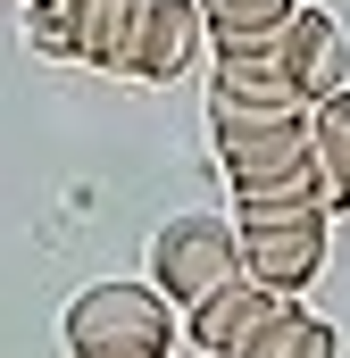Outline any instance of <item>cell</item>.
<instances>
[{
    "mask_svg": "<svg viewBox=\"0 0 350 358\" xmlns=\"http://www.w3.org/2000/svg\"><path fill=\"white\" fill-rule=\"evenodd\" d=\"M275 308H284V292H267V283H251V275H234L225 292H209L200 308H183V342H192L200 358H242L267 325H275Z\"/></svg>",
    "mask_w": 350,
    "mask_h": 358,
    "instance_id": "cell-6",
    "label": "cell"
},
{
    "mask_svg": "<svg viewBox=\"0 0 350 358\" xmlns=\"http://www.w3.org/2000/svg\"><path fill=\"white\" fill-rule=\"evenodd\" d=\"M67 334V358H100V350H150L175 358V334H183V308H175L159 283H84L59 317Z\"/></svg>",
    "mask_w": 350,
    "mask_h": 358,
    "instance_id": "cell-1",
    "label": "cell"
},
{
    "mask_svg": "<svg viewBox=\"0 0 350 358\" xmlns=\"http://www.w3.org/2000/svg\"><path fill=\"white\" fill-rule=\"evenodd\" d=\"M150 283L167 292L175 308H200L209 292H225L242 275V225L234 217H209V208H183L150 234Z\"/></svg>",
    "mask_w": 350,
    "mask_h": 358,
    "instance_id": "cell-3",
    "label": "cell"
},
{
    "mask_svg": "<svg viewBox=\"0 0 350 358\" xmlns=\"http://www.w3.org/2000/svg\"><path fill=\"white\" fill-rule=\"evenodd\" d=\"M209 92H225V100H251V108H309L292 76H284V59L275 50H209Z\"/></svg>",
    "mask_w": 350,
    "mask_h": 358,
    "instance_id": "cell-8",
    "label": "cell"
},
{
    "mask_svg": "<svg viewBox=\"0 0 350 358\" xmlns=\"http://www.w3.org/2000/svg\"><path fill=\"white\" fill-rule=\"evenodd\" d=\"M209 142H217V167H225L234 192L284 183L317 159L309 108H251V100H225V92H209Z\"/></svg>",
    "mask_w": 350,
    "mask_h": 358,
    "instance_id": "cell-2",
    "label": "cell"
},
{
    "mask_svg": "<svg viewBox=\"0 0 350 358\" xmlns=\"http://www.w3.org/2000/svg\"><path fill=\"white\" fill-rule=\"evenodd\" d=\"M25 42L42 50V59H59V67H76V8L67 0H25Z\"/></svg>",
    "mask_w": 350,
    "mask_h": 358,
    "instance_id": "cell-13",
    "label": "cell"
},
{
    "mask_svg": "<svg viewBox=\"0 0 350 358\" xmlns=\"http://www.w3.org/2000/svg\"><path fill=\"white\" fill-rule=\"evenodd\" d=\"M242 358H342V325H334V317H317L309 300H284V308H275V325H267Z\"/></svg>",
    "mask_w": 350,
    "mask_h": 358,
    "instance_id": "cell-10",
    "label": "cell"
},
{
    "mask_svg": "<svg viewBox=\"0 0 350 358\" xmlns=\"http://www.w3.org/2000/svg\"><path fill=\"white\" fill-rule=\"evenodd\" d=\"M100 358H150V350H100Z\"/></svg>",
    "mask_w": 350,
    "mask_h": 358,
    "instance_id": "cell-14",
    "label": "cell"
},
{
    "mask_svg": "<svg viewBox=\"0 0 350 358\" xmlns=\"http://www.w3.org/2000/svg\"><path fill=\"white\" fill-rule=\"evenodd\" d=\"M275 59H284V76H292V92L317 108V100H334V92H350V42L342 25L326 17V8H292V25H284V42H275Z\"/></svg>",
    "mask_w": 350,
    "mask_h": 358,
    "instance_id": "cell-7",
    "label": "cell"
},
{
    "mask_svg": "<svg viewBox=\"0 0 350 358\" xmlns=\"http://www.w3.org/2000/svg\"><path fill=\"white\" fill-rule=\"evenodd\" d=\"M334 259V217H309V225H259L242 234V275L284 292V300H309V283Z\"/></svg>",
    "mask_w": 350,
    "mask_h": 358,
    "instance_id": "cell-5",
    "label": "cell"
},
{
    "mask_svg": "<svg viewBox=\"0 0 350 358\" xmlns=\"http://www.w3.org/2000/svg\"><path fill=\"white\" fill-rule=\"evenodd\" d=\"M300 0H200L209 17V50H275Z\"/></svg>",
    "mask_w": 350,
    "mask_h": 358,
    "instance_id": "cell-9",
    "label": "cell"
},
{
    "mask_svg": "<svg viewBox=\"0 0 350 358\" xmlns=\"http://www.w3.org/2000/svg\"><path fill=\"white\" fill-rule=\"evenodd\" d=\"M67 8H76V67L117 76L125 34H134V0H67Z\"/></svg>",
    "mask_w": 350,
    "mask_h": 358,
    "instance_id": "cell-11",
    "label": "cell"
},
{
    "mask_svg": "<svg viewBox=\"0 0 350 358\" xmlns=\"http://www.w3.org/2000/svg\"><path fill=\"white\" fill-rule=\"evenodd\" d=\"M200 50H209L200 0H134V34H125L117 76L125 84H175V76L200 67Z\"/></svg>",
    "mask_w": 350,
    "mask_h": 358,
    "instance_id": "cell-4",
    "label": "cell"
},
{
    "mask_svg": "<svg viewBox=\"0 0 350 358\" xmlns=\"http://www.w3.org/2000/svg\"><path fill=\"white\" fill-rule=\"evenodd\" d=\"M309 142H317V176H326V208H350V92L309 108Z\"/></svg>",
    "mask_w": 350,
    "mask_h": 358,
    "instance_id": "cell-12",
    "label": "cell"
}]
</instances>
